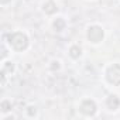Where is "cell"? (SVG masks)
Listing matches in <instances>:
<instances>
[{
  "mask_svg": "<svg viewBox=\"0 0 120 120\" xmlns=\"http://www.w3.org/2000/svg\"><path fill=\"white\" fill-rule=\"evenodd\" d=\"M102 109L107 113H117L120 112V95L116 92H109L103 100L100 102Z\"/></svg>",
  "mask_w": 120,
  "mask_h": 120,
  "instance_id": "obj_5",
  "label": "cell"
},
{
  "mask_svg": "<svg viewBox=\"0 0 120 120\" xmlns=\"http://www.w3.org/2000/svg\"><path fill=\"white\" fill-rule=\"evenodd\" d=\"M64 68V64L61 59H58V58H54L51 59V61L47 64V71L51 72V74H58V72H61Z\"/></svg>",
  "mask_w": 120,
  "mask_h": 120,
  "instance_id": "obj_11",
  "label": "cell"
},
{
  "mask_svg": "<svg viewBox=\"0 0 120 120\" xmlns=\"http://www.w3.org/2000/svg\"><path fill=\"white\" fill-rule=\"evenodd\" d=\"M59 10L61 9H59V3L56 0H42L40 4V11L47 19H51V17L59 14Z\"/></svg>",
  "mask_w": 120,
  "mask_h": 120,
  "instance_id": "obj_8",
  "label": "cell"
},
{
  "mask_svg": "<svg viewBox=\"0 0 120 120\" xmlns=\"http://www.w3.org/2000/svg\"><path fill=\"white\" fill-rule=\"evenodd\" d=\"M48 26L54 34H62L65 30H68V20L62 14H56L49 19Z\"/></svg>",
  "mask_w": 120,
  "mask_h": 120,
  "instance_id": "obj_7",
  "label": "cell"
},
{
  "mask_svg": "<svg viewBox=\"0 0 120 120\" xmlns=\"http://www.w3.org/2000/svg\"><path fill=\"white\" fill-rule=\"evenodd\" d=\"M85 40L88 44L93 47H99L105 42L106 40V30L100 23H89L85 27Z\"/></svg>",
  "mask_w": 120,
  "mask_h": 120,
  "instance_id": "obj_4",
  "label": "cell"
},
{
  "mask_svg": "<svg viewBox=\"0 0 120 120\" xmlns=\"http://www.w3.org/2000/svg\"><path fill=\"white\" fill-rule=\"evenodd\" d=\"M17 71V64L13 61L11 58L2 59L0 61V74H2V85L6 83L9 78H11Z\"/></svg>",
  "mask_w": 120,
  "mask_h": 120,
  "instance_id": "obj_6",
  "label": "cell"
},
{
  "mask_svg": "<svg viewBox=\"0 0 120 120\" xmlns=\"http://www.w3.org/2000/svg\"><path fill=\"white\" fill-rule=\"evenodd\" d=\"M14 2H16V0H0V6H2L3 9H7V7L11 6Z\"/></svg>",
  "mask_w": 120,
  "mask_h": 120,
  "instance_id": "obj_13",
  "label": "cell"
},
{
  "mask_svg": "<svg viewBox=\"0 0 120 120\" xmlns=\"http://www.w3.org/2000/svg\"><path fill=\"white\" fill-rule=\"evenodd\" d=\"M2 42H4L11 54H26L31 48V37L23 28H14L3 33Z\"/></svg>",
  "mask_w": 120,
  "mask_h": 120,
  "instance_id": "obj_1",
  "label": "cell"
},
{
  "mask_svg": "<svg viewBox=\"0 0 120 120\" xmlns=\"http://www.w3.org/2000/svg\"><path fill=\"white\" fill-rule=\"evenodd\" d=\"M86 2H96V0H86Z\"/></svg>",
  "mask_w": 120,
  "mask_h": 120,
  "instance_id": "obj_14",
  "label": "cell"
},
{
  "mask_svg": "<svg viewBox=\"0 0 120 120\" xmlns=\"http://www.w3.org/2000/svg\"><path fill=\"white\" fill-rule=\"evenodd\" d=\"M23 116L26 119H38L40 117V109H38V106L34 105V103H28L23 109Z\"/></svg>",
  "mask_w": 120,
  "mask_h": 120,
  "instance_id": "obj_10",
  "label": "cell"
},
{
  "mask_svg": "<svg viewBox=\"0 0 120 120\" xmlns=\"http://www.w3.org/2000/svg\"><path fill=\"white\" fill-rule=\"evenodd\" d=\"M102 83L109 89H119L120 88V62L112 61L107 62L102 68Z\"/></svg>",
  "mask_w": 120,
  "mask_h": 120,
  "instance_id": "obj_3",
  "label": "cell"
},
{
  "mask_svg": "<svg viewBox=\"0 0 120 120\" xmlns=\"http://www.w3.org/2000/svg\"><path fill=\"white\" fill-rule=\"evenodd\" d=\"M11 110H13L11 99H9V98H3L2 100H0V117L4 116V114L11 113Z\"/></svg>",
  "mask_w": 120,
  "mask_h": 120,
  "instance_id": "obj_12",
  "label": "cell"
},
{
  "mask_svg": "<svg viewBox=\"0 0 120 120\" xmlns=\"http://www.w3.org/2000/svg\"><path fill=\"white\" fill-rule=\"evenodd\" d=\"M119 3H120V0H119Z\"/></svg>",
  "mask_w": 120,
  "mask_h": 120,
  "instance_id": "obj_15",
  "label": "cell"
},
{
  "mask_svg": "<svg viewBox=\"0 0 120 120\" xmlns=\"http://www.w3.org/2000/svg\"><path fill=\"white\" fill-rule=\"evenodd\" d=\"M83 54H85V49H83L82 44H79V42H71L67 47V55L72 62L81 61L83 58Z\"/></svg>",
  "mask_w": 120,
  "mask_h": 120,
  "instance_id": "obj_9",
  "label": "cell"
},
{
  "mask_svg": "<svg viewBox=\"0 0 120 120\" xmlns=\"http://www.w3.org/2000/svg\"><path fill=\"white\" fill-rule=\"evenodd\" d=\"M102 105L92 96H82L76 102V113L82 119H95L99 116Z\"/></svg>",
  "mask_w": 120,
  "mask_h": 120,
  "instance_id": "obj_2",
  "label": "cell"
}]
</instances>
